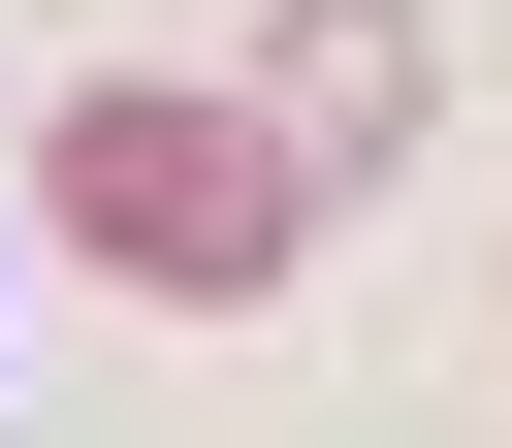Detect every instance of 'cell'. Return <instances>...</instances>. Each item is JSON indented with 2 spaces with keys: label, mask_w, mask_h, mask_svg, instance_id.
I'll use <instances>...</instances> for the list:
<instances>
[{
  "label": "cell",
  "mask_w": 512,
  "mask_h": 448,
  "mask_svg": "<svg viewBox=\"0 0 512 448\" xmlns=\"http://www.w3.org/2000/svg\"><path fill=\"white\" fill-rule=\"evenodd\" d=\"M32 224H64L96 288L224 320V288H288V224H320V192H288V160L224 128V96H64V128H32Z\"/></svg>",
  "instance_id": "cell-1"
},
{
  "label": "cell",
  "mask_w": 512,
  "mask_h": 448,
  "mask_svg": "<svg viewBox=\"0 0 512 448\" xmlns=\"http://www.w3.org/2000/svg\"><path fill=\"white\" fill-rule=\"evenodd\" d=\"M224 128H256V160H288V192H384V160H416V0H288V32H256V96H224Z\"/></svg>",
  "instance_id": "cell-2"
}]
</instances>
